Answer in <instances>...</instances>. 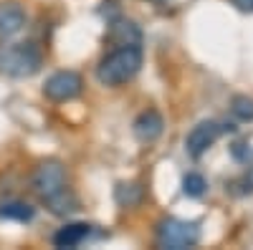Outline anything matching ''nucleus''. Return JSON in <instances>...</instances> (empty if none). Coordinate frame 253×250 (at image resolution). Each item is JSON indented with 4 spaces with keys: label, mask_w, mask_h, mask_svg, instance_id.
Listing matches in <instances>:
<instances>
[{
    "label": "nucleus",
    "mask_w": 253,
    "mask_h": 250,
    "mask_svg": "<svg viewBox=\"0 0 253 250\" xmlns=\"http://www.w3.org/2000/svg\"><path fill=\"white\" fill-rule=\"evenodd\" d=\"M236 187H238L241 195H251L253 192V154L246 159V172L241 175V179L236 182Z\"/></svg>",
    "instance_id": "dca6fc26"
},
{
    "label": "nucleus",
    "mask_w": 253,
    "mask_h": 250,
    "mask_svg": "<svg viewBox=\"0 0 253 250\" xmlns=\"http://www.w3.org/2000/svg\"><path fill=\"white\" fill-rule=\"evenodd\" d=\"M48 210L53 213V215H58V217H66V215H71V213H76L79 210V200H76V195L69 190H63V192H58L56 197H51V200H46L43 202Z\"/></svg>",
    "instance_id": "f8f14e48"
},
{
    "label": "nucleus",
    "mask_w": 253,
    "mask_h": 250,
    "mask_svg": "<svg viewBox=\"0 0 253 250\" xmlns=\"http://www.w3.org/2000/svg\"><path fill=\"white\" fill-rule=\"evenodd\" d=\"M241 13H253V0H230Z\"/></svg>",
    "instance_id": "a211bd4d"
},
{
    "label": "nucleus",
    "mask_w": 253,
    "mask_h": 250,
    "mask_svg": "<svg viewBox=\"0 0 253 250\" xmlns=\"http://www.w3.org/2000/svg\"><path fill=\"white\" fill-rule=\"evenodd\" d=\"M165 132V119L157 109H147L134 119V137L144 144H150L155 139H160V134Z\"/></svg>",
    "instance_id": "6e6552de"
},
{
    "label": "nucleus",
    "mask_w": 253,
    "mask_h": 250,
    "mask_svg": "<svg viewBox=\"0 0 253 250\" xmlns=\"http://www.w3.org/2000/svg\"><path fill=\"white\" fill-rule=\"evenodd\" d=\"M233 157H236L238 162H246V159L251 157V149H248V144H243V142L233 144Z\"/></svg>",
    "instance_id": "f3484780"
},
{
    "label": "nucleus",
    "mask_w": 253,
    "mask_h": 250,
    "mask_svg": "<svg viewBox=\"0 0 253 250\" xmlns=\"http://www.w3.org/2000/svg\"><path fill=\"white\" fill-rule=\"evenodd\" d=\"M114 197L122 207H137L144 200V187L139 182H119L114 190Z\"/></svg>",
    "instance_id": "9b49d317"
},
{
    "label": "nucleus",
    "mask_w": 253,
    "mask_h": 250,
    "mask_svg": "<svg viewBox=\"0 0 253 250\" xmlns=\"http://www.w3.org/2000/svg\"><path fill=\"white\" fill-rule=\"evenodd\" d=\"M66 167H63L58 159H46L41 162L33 175H31V192L41 200L46 202L51 197H56L58 192L66 190Z\"/></svg>",
    "instance_id": "20e7f679"
},
{
    "label": "nucleus",
    "mask_w": 253,
    "mask_h": 250,
    "mask_svg": "<svg viewBox=\"0 0 253 250\" xmlns=\"http://www.w3.org/2000/svg\"><path fill=\"white\" fill-rule=\"evenodd\" d=\"M104 43H109L112 48H122V46H142V28L134 23V20L112 18L107 33H104Z\"/></svg>",
    "instance_id": "0eeeda50"
},
{
    "label": "nucleus",
    "mask_w": 253,
    "mask_h": 250,
    "mask_svg": "<svg viewBox=\"0 0 253 250\" xmlns=\"http://www.w3.org/2000/svg\"><path fill=\"white\" fill-rule=\"evenodd\" d=\"M43 56L33 43H0V73L10 78H31L41 71Z\"/></svg>",
    "instance_id": "f03ea898"
},
{
    "label": "nucleus",
    "mask_w": 253,
    "mask_h": 250,
    "mask_svg": "<svg viewBox=\"0 0 253 250\" xmlns=\"http://www.w3.org/2000/svg\"><path fill=\"white\" fill-rule=\"evenodd\" d=\"M142 46H122L112 48L96 66V81L101 86H124L129 83L142 69Z\"/></svg>",
    "instance_id": "f257e3e1"
},
{
    "label": "nucleus",
    "mask_w": 253,
    "mask_h": 250,
    "mask_svg": "<svg viewBox=\"0 0 253 250\" xmlns=\"http://www.w3.org/2000/svg\"><path fill=\"white\" fill-rule=\"evenodd\" d=\"M26 28V10L18 3H0V38H13Z\"/></svg>",
    "instance_id": "1a4fd4ad"
},
{
    "label": "nucleus",
    "mask_w": 253,
    "mask_h": 250,
    "mask_svg": "<svg viewBox=\"0 0 253 250\" xmlns=\"http://www.w3.org/2000/svg\"><path fill=\"white\" fill-rule=\"evenodd\" d=\"M223 134V127L218 121H200V124H195L193 129H190V134H187V139H185V149H187V154L190 157H203L213 144L218 142V137Z\"/></svg>",
    "instance_id": "423d86ee"
},
{
    "label": "nucleus",
    "mask_w": 253,
    "mask_h": 250,
    "mask_svg": "<svg viewBox=\"0 0 253 250\" xmlns=\"http://www.w3.org/2000/svg\"><path fill=\"white\" fill-rule=\"evenodd\" d=\"M89 235H91V225H86V222H69L53 235V245L56 248H76Z\"/></svg>",
    "instance_id": "9d476101"
},
{
    "label": "nucleus",
    "mask_w": 253,
    "mask_h": 250,
    "mask_svg": "<svg viewBox=\"0 0 253 250\" xmlns=\"http://www.w3.org/2000/svg\"><path fill=\"white\" fill-rule=\"evenodd\" d=\"M230 111L238 121H253V99L248 96H233L230 101Z\"/></svg>",
    "instance_id": "2eb2a0df"
},
{
    "label": "nucleus",
    "mask_w": 253,
    "mask_h": 250,
    "mask_svg": "<svg viewBox=\"0 0 253 250\" xmlns=\"http://www.w3.org/2000/svg\"><path fill=\"white\" fill-rule=\"evenodd\" d=\"M36 215V210L28 202H20V200H10L0 205V217L5 220H15V222H31Z\"/></svg>",
    "instance_id": "ddd939ff"
},
{
    "label": "nucleus",
    "mask_w": 253,
    "mask_h": 250,
    "mask_svg": "<svg viewBox=\"0 0 253 250\" xmlns=\"http://www.w3.org/2000/svg\"><path fill=\"white\" fill-rule=\"evenodd\" d=\"M200 240V225L177 217H162L155 225V243L165 250H185L195 248Z\"/></svg>",
    "instance_id": "7ed1b4c3"
},
{
    "label": "nucleus",
    "mask_w": 253,
    "mask_h": 250,
    "mask_svg": "<svg viewBox=\"0 0 253 250\" xmlns=\"http://www.w3.org/2000/svg\"><path fill=\"white\" fill-rule=\"evenodd\" d=\"M81 91H84V78L76 71H56L46 81V86H43V96L51 99V101H56V104L71 101Z\"/></svg>",
    "instance_id": "39448f33"
},
{
    "label": "nucleus",
    "mask_w": 253,
    "mask_h": 250,
    "mask_svg": "<svg viewBox=\"0 0 253 250\" xmlns=\"http://www.w3.org/2000/svg\"><path fill=\"white\" fill-rule=\"evenodd\" d=\"M205 187L208 184H205V177L200 172H187L185 179H182V192L187 197H200L205 192Z\"/></svg>",
    "instance_id": "4468645a"
}]
</instances>
